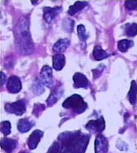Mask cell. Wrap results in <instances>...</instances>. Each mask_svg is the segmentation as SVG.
<instances>
[{
	"mask_svg": "<svg viewBox=\"0 0 137 153\" xmlns=\"http://www.w3.org/2000/svg\"><path fill=\"white\" fill-rule=\"evenodd\" d=\"M30 19L22 16L18 20L14 29L16 49L23 56L32 54L34 50V44L30 32Z\"/></svg>",
	"mask_w": 137,
	"mask_h": 153,
	"instance_id": "6da1fadb",
	"label": "cell"
},
{
	"mask_svg": "<svg viewBox=\"0 0 137 153\" xmlns=\"http://www.w3.org/2000/svg\"><path fill=\"white\" fill-rule=\"evenodd\" d=\"M62 105L64 108L71 109L78 114L83 112L87 108L86 103L84 101L83 98L78 94H73L68 98Z\"/></svg>",
	"mask_w": 137,
	"mask_h": 153,
	"instance_id": "7a4b0ae2",
	"label": "cell"
},
{
	"mask_svg": "<svg viewBox=\"0 0 137 153\" xmlns=\"http://www.w3.org/2000/svg\"><path fill=\"white\" fill-rule=\"evenodd\" d=\"M4 108L6 111L8 113L21 116L26 111V103L22 100L14 103H7L5 105Z\"/></svg>",
	"mask_w": 137,
	"mask_h": 153,
	"instance_id": "3957f363",
	"label": "cell"
},
{
	"mask_svg": "<svg viewBox=\"0 0 137 153\" xmlns=\"http://www.w3.org/2000/svg\"><path fill=\"white\" fill-rule=\"evenodd\" d=\"M40 81L44 85L49 88H53L54 85L52 70L50 66L45 65L42 68L40 74Z\"/></svg>",
	"mask_w": 137,
	"mask_h": 153,
	"instance_id": "277c9868",
	"label": "cell"
},
{
	"mask_svg": "<svg viewBox=\"0 0 137 153\" xmlns=\"http://www.w3.org/2000/svg\"><path fill=\"white\" fill-rule=\"evenodd\" d=\"M63 11L62 7H55L54 8L46 7L43 10V18L48 24H51L57 16Z\"/></svg>",
	"mask_w": 137,
	"mask_h": 153,
	"instance_id": "5b68a950",
	"label": "cell"
},
{
	"mask_svg": "<svg viewBox=\"0 0 137 153\" xmlns=\"http://www.w3.org/2000/svg\"><path fill=\"white\" fill-rule=\"evenodd\" d=\"M86 129L92 133H100L105 128V121L104 118L101 117L96 120H91L86 126Z\"/></svg>",
	"mask_w": 137,
	"mask_h": 153,
	"instance_id": "8992f818",
	"label": "cell"
},
{
	"mask_svg": "<svg viewBox=\"0 0 137 153\" xmlns=\"http://www.w3.org/2000/svg\"><path fill=\"white\" fill-rule=\"evenodd\" d=\"M7 88L8 91L12 94H16L20 91L22 85L20 78L15 76H10L7 84Z\"/></svg>",
	"mask_w": 137,
	"mask_h": 153,
	"instance_id": "52a82bcc",
	"label": "cell"
},
{
	"mask_svg": "<svg viewBox=\"0 0 137 153\" xmlns=\"http://www.w3.org/2000/svg\"><path fill=\"white\" fill-rule=\"evenodd\" d=\"M108 142L107 139L102 135H98L95 142V153H107Z\"/></svg>",
	"mask_w": 137,
	"mask_h": 153,
	"instance_id": "ba28073f",
	"label": "cell"
},
{
	"mask_svg": "<svg viewBox=\"0 0 137 153\" xmlns=\"http://www.w3.org/2000/svg\"><path fill=\"white\" fill-rule=\"evenodd\" d=\"M73 80L74 82V86L76 88H87L89 85V82L86 76L80 72L74 74L73 76Z\"/></svg>",
	"mask_w": 137,
	"mask_h": 153,
	"instance_id": "9c48e42d",
	"label": "cell"
},
{
	"mask_svg": "<svg viewBox=\"0 0 137 153\" xmlns=\"http://www.w3.org/2000/svg\"><path fill=\"white\" fill-rule=\"evenodd\" d=\"M64 93V90L62 85L57 86L54 88L53 91L48 97L46 100V103L48 106H52L58 100H60V97L62 96Z\"/></svg>",
	"mask_w": 137,
	"mask_h": 153,
	"instance_id": "30bf717a",
	"label": "cell"
},
{
	"mask_svg": "<svg viewBox=\"0 0 137 153\" xmlns=\"http://www.w3.org/2000/svg\"><path fill=\"white\" fill-rule=\"evenodd\" d=\"M42 135L43 132L39 130H35L31 134L27 142L28 146L30 149H34L37 147Z\"/></svg>",
	"mask_w": 137,
	"mask_h": 153,
	"instance_id": "8fae6325",
	"label": "cell"
},
{
	"mask_svg": "<svg viewBox=\"0 0 137 153\" xmlns=\"http://www.w3.org/2000/svg\"><path fill=\"white\" fill-rule=\"evenodd\" d=\"M70 44V41L68 39H61L54 44L53 51L56 53L60 54L66 51Z\"/></svg>",
	"mask_w": 137,
	"mask_h": 153,
	"instance_id": "7c38bea8",
	"label": "cell"
},
{
	"mask_svg": "<svg viewBox=\"0 0 137 153\" xmlns=\"http://www.w3.org/2000/svg\"><path fill=\"white\" fill-rule=\"evenodd\" d=\"M16 141L9 138H3L1 141V147L7 153H12L16 147Z\"/></svg>",
	"mask_w": 137,
	"mask_h": 153,
	"instance_id": "4fadbf2b",
	"label": "cell"
},
{
	"mask_svg": "<svg viewBox=\"0 0 137 153\" xmlns=\"http://www.w3.org/2000/svg\"><path fill=\"white\" fill-rule=\"evenodd\" d=\"M66 62V57L62 54H57L53 56V68L57 71L62 70Z\"/></svg>",
	"mask_w": 137,
	"mask_h": 153,
	"instance_id": "5bb4252c",
	"label": "cell"
},
{
	"mask_svg": "<svg viewBox=\"0 0 137 153\" xmlns=\"http://www.w3.org/2000/svg\"><path fill=\"white\" fill-rule=\"evenodd\" d=\"M88 5V3L86 1H77L74 3V5L70 6L68 13L69 15L73 16L81 11Z\"/></svg>",
	"mask_w": 137,
	"mask_h": 153,
	"instance_id": "9a60e30c",
	"label": "cell"
},
{
	"mask_svg": "<svg viewBox=\"0 0 137 153\" xmlns=\"http://www.w3.org/2000/svg\"><path fill=\"white\" fill-rule=\"evenodd\" d=\"M34 123L27 118L21 119L18 123V130L21 133H26L34 126Z\"/></svg>",
	"mask_w": 137,
	"mask_h": 153,
	"instance_id": "2e32d148",
	"label": "cell"
},
{
	"mask_svg": "<svg viewBox=\"0 0 137 153\" xmlns=\"http://www.w3.org/2000/svg\"><path fill=\"white\" fill-rule=\"evenodd\" d=\"M92 55L94 59L98 61L106 59L109 56V54L105 51L103 50L101 46L98 45L95 46L94 48Z\"/></svg>",
	"mask_w": 137,
	"mask_h": 153,
	"instance_id": "e0dca14e",
	"label": "cell"
},
{
	"mask_svg": "<svg viewBox=\"0 0 137 153\" xmlns=\"http://www.w3.org/2000/svg\"><path fill=\"white\" fill-rule=\"evenodd\" d=\"M137 96V84L135 80H133L131 82V88L128 94V100L132 105H134L136 102Z\"/></svg>",
	"mask_w": 137,
	"mask_h": 153,
	"instance_id": "ac0fdd59",
	"label": "cell"
},
{
	"mask_svg": "<svg viewBox=\"0 0 137 153\" xmlns=\"http://www.w3.org/2000/svg\"><path fill=\"white\" fill-rule=\"evenodd\" d=\"M134 45L133 41L127 39L121 40L118 42V48L119 50L122 53H125L128 51L130 48L132 47Z\"/></svg>",
	"mask_w": 137,
	"mask_h": 153,
	"instance_id": "d6986e66",
	"label": "cell"
},
{
	"mask_svg": "<svg viewBox=\"0 0 137 153\" xmlns=\"http://www.w3.org/2000/svg\"><path fill=\"white\" fill-rule=\"evenodd\" d=\"M78 35L80 39V42L83 46H86V40L89 38V36L86 34V30L85 27L83 25H78L77 26Z\"/></svg>",
	"mask_w": 137,
	"mask_h": 153,
	"instance_id": "ffe728a7",
	"label": "cell"
},
{
	"mask_svg": "<svg viewBox=\"0 0 137 153\" xmlns=\"http://www.w3.org/2000/svg\"><path fill=\"white\" fill-rule=\"evenodd\" d=\"M125 32L128 36H134L137 34V24H127L125 27Z\"/></svg>",
	"mask_w": 137,
	"mask_h": 153,
	"instance_id": "44dd1931",
	"label": "cell"
},
{
	"mask_svg": "<svg viewBox=\"0 0 137 153\" xmlns=\"http://www.w3.org/2000/svg\"><path fill=\"white\" fill-rule=\"evenodd\" d=\"M74 21L70 20L69 18H66L63 22V26L64 29L66 32L71 33L74 27Z\"/></svg>",
	"mask_w": 137,
	"mask_h": 153,
	"instance_id": "7402d4cb",
	"label": "cell"
},
{
	"mask_svg": "<svg viewBox=\"0 0 137 153\" xmlns=\"http://www.w3.org/2000/svg\"><path fill=\"white\" fill-rule=\"evenodd\" d=\"M44 85L42 82L39 80H36L33 83V90L34 93L36 94H41L45 91L44 88H43Z\"/></svg>",
	"mask_w": 137,
	"mask_h": 153,
	"instance_id": "603a6c76",
	"label": "cell"
},
{
	"mask_svg": "<svg viewBox=\"0 0 137 153\" xmlns=\"http://www.w3.org/2000/svg\"><path fill=\"white\" fill-rule=\"evenodd\" d=\"M11 125L9 122L4 121L1 123V131L4 135H8L10 133Z\"/></svg>",
	"mask_w": 137,
	"mask_h": 153,
	"instance_id": "cb8c5ba5",
	"label": "cell"
},
{
	"mask_svg": "<svg viewBox=\"0 0 137 153\" xmlns=\"http://www.w3.org/2000/svg\"><path fill=\"white\" fill-rule=\"evenodd\" d=\"M125 6L129 10H137V1H126Z\"/></svg>",
	"mask_w": 137,
	"mask_h": 153,
	"instance_id": "d4e9b609",
	"label": "cell"
},
{
	"mask_svg": "<svg viewBox=\"0 0 137 153\" xmlns=\"http://www.w3.org/2000/svg\"><path fill=\"white\" fill-rule=\"evenodd\" d=\"M61 150L60 146L58 142H54L51 146L48 153H60Z\"/></svg>",
	"mask_w": 137,
	"mask_h": 153,
	"instance_id": "484cf974",
	"label": "cell"
},
{
	"mask_svg": "<svg viewBox=\"0 0 137 153\" xmlns=\"http://www.w3.org/2000/svg\"><path fill=\"white\" fill-rule=\"evenodd\" d=\"M45 107L42 104H36L34 106L33 112L35 114V115H38V114L41 113L44 110H45Z\"/></svg>",
	"mask_w": 137,
	"mask_h": 153,
	"instance_id": "4316f807",
	"label": "cell"
},
{
	"mask_svg": "<svg viewBox=\"0 0 137 153\" xmlns=\"http://www.w3.org/2000/svg\"><path fill=\"white\" fill-rule=\"evenodd\" d=\"M103 68H104V66L103 67L100 66L98 68H96V70H92V72H93V74H94V77L95 78H98V76L101 74L102 72H103Z\"/></svg>",
	"mask_w": 137,
	"mask_h": 153,
	"instance_id": "83f0119b",
	"label": "cell"
},
{
	"mask_svg": "<svg viewBox=\"0 0 137 153\" xmlns=\"http://www.w3.org/2000/svg\"><path fill=\"white\" fill-rule=\"evenodd\" d=\"M0 76H1V86H2L4 84L6 81V76L3 72H0Z\"/></svg>",
	"mask_w": 137,
	"mask_h": 153,
	"instance_id": "f1b7e54d",
	"label": "cell"
},
{
	"mask_svg": "<svg viewBox=\"0 0 137 153\" xmlns=\"http://www.w3.org/2000/svg\"><path fill=\"white\" fill-rule=\"evenodd\" d=\"M26 153V152H21V153Z\"/></svg>",
	"mask_w": 137,
	"mask_h": 153,
	"instance_id": "f546056e",
	"label": "cell"
}]
</instances>
